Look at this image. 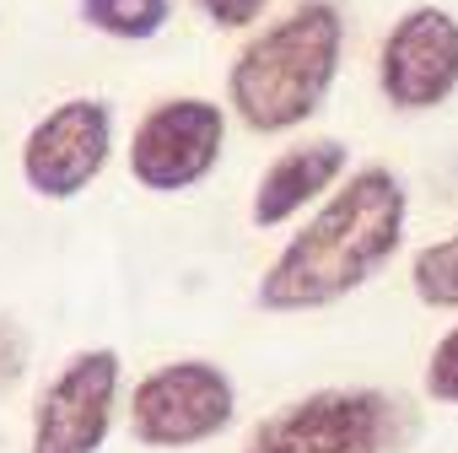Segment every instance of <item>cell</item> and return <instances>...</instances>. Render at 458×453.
I'll return each mask as SVG.
<instances>
[{"instance_id":"obj_9","label":"cell","mask_w":458,"mask_h":453,"mask_svg":"<svg viewBox=\"0 0 458 453\" xmlns=\"http://www.w3.org/2000/svg\"><path fill=\"white\" fill-rule=\"evenodd\" d=\"M351 173V146L335 141V135H313V141H297L286 146L254 184V205H249V221L259 233L270 226H286L297 221L308 205H324Z\"/></svg>"},{"instance_id":"obj_4","label":"cell","mask_w":458,"mask_h":453,"mask_svg":"<svg viewBox=\"0 0 458 453\" xmlns=\"http://www.w3.org/2000/svg\"><path fill=\"white\" fill-rule=\"evenodd\" d=\"M238 421V383L210 356H178L151 367L130 389V437L157 453H183Z\"/></svg>"},{"instance_id":"obj_5","label":"cell","mask_w":458,"mask_h":453,"mask_svg":"<svg viewBox=\"0 0 458 453\" xmlns=\"http://www.w3.org/2000/svg\"><path fill=\"white\" fill-rule=\"evenodd\" d=\"M124 394V356L114 346H87L38 389L28 421V453H103Z\"/></svg>"},{"instance_id":"obj_7","label":"cell","mask_w":458,"mask_h":453,"mask_svg":"<svg viewBox=\"0 0 458 453\" xmlns=\"http://www.w3.org/2000/svg\"><path fill=\"white\" fill-rule=\"evenodd\" d=\"M114 157V108L103 98L55 103L22 141V184L38 200H76Z\"/></svg>"},{"instance_id":"obj_6","label":"cell","mask_w":458,"mask_h":453,"mask_svg":"<svg viewBox=\"0 0 458 453\" xmlns=\"http://www.w3.org/2000/svg\"><path fill=\"white\" fill-rule=\"evenodd\" d=\"M226 146V108L210 98H162L157 108L140 114L130 146H124V167L146 194H183L199 178H210V167L221 162Z\"/></svg>"},{"instance_id":"obj_11","label":"cell","mask_w":458,"mask_h":453,"mask_svg":"<svg viewBox=\"0 0 458 453\" xmlns=\"http://www.w3.org/2000/svg\"><path fill=\"white\" fill-rule=\"evenodd\" d=\"M410 292L426 303V308H442V313H458V233L415 249L410 260Z\"/></svg>"},{"instance_id":"obj_2","label":"cell","mask_w":458,"mask_h":453,"mask_svg":"<svg viewBox=\"0 0 458 453\" xmlns=\"http://www.w3.org/2000/svg\"><path fill=\"white\" fill-rule=\"evenodd\" d=\"M345 60V12L335 0H297L286 17L254 33L226 71V108L254 135L302 130L335 92Z\"/></svg>"},{"instance_id":"obj_1","label":"cell","mask_w":458,"mask_h":453,"mask_svg":"<svg viewBox=\"0 0 458 453\" xmlns=\"http://www.w3.org/2000/svg\"><path fill=\"white\" fill-rule=\"evenodd\" d=\"M410 221V194L394 167H356L345 184L286 238V249L259 276V308L265 313H318L377 281Z\"/></svg>"},{"instance_id":"obj_10","label":"cell","mask_w":458,"mask_h":453,"mask_svg":"<svg viewBox=\"0 0 458 453\" xmlns=\"http://www.w3.org/2000/svg\"><path fill=\"white\" fill-rule=\"evenodd\" d=\"M76 12L92 33L119 38V44H146L167 28L173 0H76Z\"/></svg>"},{"instance_id":"obj_12","label":"cell","mask_w":458,"mask_h":453,"mask_svg":"<svg viewBox=\"0 0 458 453\" xmlns=\"http://www.w3.org/2000/svg\"><path fill=\"white\" fill-rule=\"evenodd\" d=\"M420 389H426L431 405L458 410V324L447 335H437V346L426 356V372H420Z\"/></svg>"},{"instance_id":"obj_8","label":"cell","mask_w":458,"mask_h":453,"mask_svg":"<svg viewBox=\"0 0 458 453\" xmlns=\"http://www.w3.org/2000/svg\"><path fill=\"white\" fill-rule=\"evenodd\" d=\"M377 92L399 114L442 108L458 92V17L447 6H410L383 33Z\"/></svg>"},{"instance_id":"obj_14","label":"cell","mask_w":458,"mask_h":453,"mask_svg":"<svg viewBox=\"0 0 458 453\" xmlns=\"http://www.w3.org/2000/svg\"><path fill=\"white\" fill-rule=\"evenodd\" d=\"M270 0H199V12L216 22V28H249L265 17Z\"/></svg>"},{"instance_id":"obj_13","label":"cell","mask_w":458,"mask_h":453,"mask_svg":"<svg viewBox=\"0 0 458 453\" xmlns=\"http://www.w3.org/2000/svg\"><path fill=\"white\" fill-rule=\"evenodd\" d=\"M22 372H28V335H22V324L0 319V399L22 383Z\"/></svg>"},{"instance_id":"obj_3","label":"cell","mask_w":458,"mask_h":453,"mask_svg":"<svg viewBox=\"0 0 458 453\" xmlns=\"http://www.w3.org/2000/svg\"><path fill=\"white\" fill-rule=\"evenodd\" d=\"M415 437V410L367 383L313 389L249 426L238 453H404Z\"/></svg>"}]
</instances>
